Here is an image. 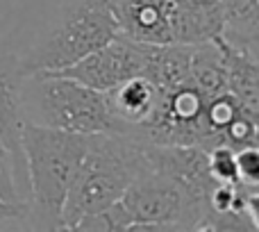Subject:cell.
<instances>
[{
	"instance_id": "obj_10",
	"label": "cell",
	"mask_w": 259,
	"mask_h": 232,
	"mask_svg": "<svg viewBox=\"0 0 259 232\" xmlns=\"http://www.w3.org/2000/svg\"><path fill=\"white\" fill-rule=\"evenodd\" d=\"M225 30V14L221 0H180L170 9L173 44H207Z\"/></svg>"
},
{
	"instance_id": "obj_19",
	"label": "cell",
	"mask_w": 259,
	"mask_h": 232,
	"mask_svg": "<svg viewBox=\"0 0 259 232\" xmlns=\"http://www.w3.org/2000/svg\"><path fill=\"white\" fill-rule=\"evenodd\" d=\"M3 223H7V219H0V225H3Z\"/></svg>"
},
{
	"instance_id": "obj_8",
	"label": "cell",
	"mask_w": 259,
	"mask_h": 232,
	"mask_svg": "<svg viewBox=\"0 0 259 232\" xmlns=\"http://www.w3.org/2000/svg\"><path fill=\"white\" fill-rule=\"evenodd\" d=\"M148 169L173 178L184 189L200 198H207L216 187L207 166V150L200 146H161V143H146Z\"/></svg>"
},
{
	"instance_id": "obj_6",
	"label": "cell",
	"mask_w": 259,
	"mask_h": 232,
	"mask_svg": "<svg viewBox=\"0 0 259 232\" xmlns=\"http://www.w3.org/2000/svg\"><path fill=\"white\" fill-rule=\"evenodd\" d=\"M152 50H155L152 44H141V41H132L127 36L116 34L112 41L82 57L80 62L71 64L62 71L48 73L73 78L96 91H109L112 87L121 85L130 78L143 75Z\"/></svg>"
},
{
	"instance_id": "obj_1",
	"label": "cell",
	"mask_w": 259,
	"mask_h": 232,
	"mask_svg": "<svg viewBox=\"0 0 259 232\" xmlns=\"http://www.w3.org/2000/svg\"><path fill=\"white\" fill-rule=\"evenodd\" d=\"M89 134L23 123L21 146L27 173V216L32 228L62 230L68 189L87 152Z\"/></svg>"
},
{
	"instance_id": "obj_14",
	"label": "cell",
	"mask_w": 259,
	"mask_h": 232,
	"mask_svg": "<svg viewBox=\"0 0 259 232\" xmlns=\"http://www.w3.org/2000/svg\"><path fill=\"white\" fill-rule=\"evenodd\" d=\"M132 214L127 212V207L123 205V201H116L112 205L103 207L98 212L84 214L75 221L73 230H105V232H118L127 230L132 225Z\"/></svg>"
},
{
	"instance_id": "obj_2",
	"label": "cell",
	"mask_w": 259,
	"mask_h": 232,
	"mask_svg": "<svg viewBox=\"0 0 259 232\" xmlns=\"http://www.w3.org/2000/svg\"><path fill=\"white\" fill-rule=\"evenodd\" d=\"M146 169L143 141L118 132L89 134L87 152L64 203L62 230H73L80 216L121 201L130 182Z\"/></svg>"
},
{
	"instance_id": "obj_13",
	"label": "cell",
	"mask_w": 259,
	"mask_h": 232,
	"mask_svg": "<svg viewBox=\"0 0 259 232\" xmlns=\"http://www.w3.org/2000/svg\"><path fill=\"white\" fill-rule=\"evenodd\" d=\"M189 78L198 89L205 94V98L228 91V71L225 59L221 53V46L216 41L196 44L191 48V64H189Z\"/></svg>"
},
{
	"instance_id": "obj_11",
	"label": "cell",
	"mask_w": 259,
	"mask_h": 232,
	"mask_svg": "<svg viewBox=\"0 0 259 232\" xmlns=\"http://www.w3.org/2000/svg\"><path fill=\"white\" fill-rule=\"evenodd\" d=\"M157 96L159 91L146 75H134L105 91V100L114 119V132L125 134L130 125H137L148 119L157 103Z\"/></svg>"
},
{
	"instance_id": "obj_18",
	"label": "cell",
	"mask_w": 259,
	"mask_h": 232,
	"mask_svg": "<svg viewBox=\"0 0 259 232\" xmlns=\"http://www.w3.org/2000/svg\"><path fill=\"white\" fill-rule=\"evenodd\" d=\"M27 216V205H7L0 201V219L7 221H25Z\"/></svg>"
},
{
	"instance_id": "obj_3",
	"label": "cell",
	"mask_w": 259,
	"mask_h": 232,
	"mask_svg": "<svg viewBox=\"0 0 259 232\" xmlns=\"http://www.w3.org/2000/svg\"><path fill=\"white\" fill-rule=\"evenodd\" d=\"M23 121L77 134L114 132L105 91L57 73H27L21 85Z\"/></svg>"
},
{
	"instance_id": "obj_12",
	"label": "cell",
	"mask_w": 259,
	"mask_h": 232,
	"mask_svg": "<svg viewBox=\"0 0 259 232\" xmlns=\"http://www.w3.org/2000/svg\"><path fill=\"white\" fill-rule=\"evenodd\" d=\"M221 46L228 71V91L239 100L243 109L252 116H259V62L257 53L248 48H237L228 44L223 36L214 39Z\"/></svg>"
},
{
	"instance_id": "obj_7",
	"label": "cell",
	"mask_w": 259,
	"mask_h": 232,
	"mask_svg": "<svg viewBox=\"0 0 259 232\" xmlns=\"http://www.w3.org/2000/svg\"><path fill=\"white\" fill-rule=\"evenodd\" d=\"M21 85H23V68L21 57L14 53L0 50V141L5 143L14 157L18 178L27 191V173H25V157H23L21 132H23V107H21Z\"/></svg>"
},
{
	"instance_id": "obj_5",
	"label": "cell",
	"mask_w": 259,
	"mask_h": 232,
	"mask_svg": "<svg viewBox=\"0 0 259 232\" xmlns=\"http://www.w3.org/2000/svg\"><path fill=\"white\" fill-rule=\"evenodd\" d=\"M123 205L134 223L127 230H198L207 212V198L184 189L173 178L155 169H146L130 182L123 194Z\"/></svg>"
},
{
	"instance_id": "obj_9",
	"label": "cell",
	"mask_w": 259,
	"mask_h": 232,
	"mask_svg": "<svg viewBox=\"0 0 259 232\" xmlns=\"http://www.w3.org/2000/svg\"><path fill=\"white\" fill-rule=\"evenodd\" d=\"M118 34L152 46L173 44L170 9L173 0H109Z\"/></svg>"
},
{
	"instance_id": "obj_4",
	"label": "cell",
	"mask_w": 259,
	"mask_h": 232,
	"mask_svg": "<svg viewBox=\"0 0 259 232\" xmlns=\"http://www.w3.org/2000/svg\"><path fill=\"white\" fill-rule=\"evenodd\" d=\"M118 34L109 0H68L57 21L21 57L23 75L62 71Z\"/></svg>"
},
{
	"instance_id": "obj_17",
	"label": "cell",
	"mask_w": 259,
	"mask_h": 232,
	"mask_svg": "<svg viewBox=\"0 0 259 232\" xmlns=\"http://www.w3.org/2000/svg\"><path fill=\"white\" fill-rule=\"evenodd\" d=\"M237 152L239 182L246 187H259V150L257 146H243Z\"/></svg>"
},
{
	"instance_id": "obj_16",
	"label": "cell",
	"mask_w": 259,
	"mask_h": 232,
	"mask_svg": "<svg viewBox=\"0 0 259 232\" xmlns=\"http://www.w3.org/2000/svg\"><path fill=\"white\" fill-rule=\"evenodd\" d=\"M207 166L216 182L221 184H239V171H237V152L230 146H219L207 150Z\"/></svg>"
},
{
	"instance_id": "obj_15",
	"label": "cell",
	"mask_w": 259,
	"mask_h": 232,
	"mask_svg": "<svg viewBox=\"0 0 259 232\" xmlns=\"http://www.w3.org/2000/svg\"><path fill=\"white\" fill-rule=\"evenodd\" d=\"M0 201L7 205H27V191L18 178L12 152L0 141Z\"/></svg>"
}]
</instances>
